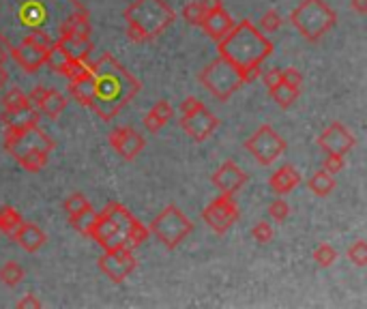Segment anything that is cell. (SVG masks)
<instances>
[{"label":"cell","mask_w":367,"mask_h":309,"mask_svg":"<svg viewBox=\"0 0 367 309\" xmlns=\"http://www.w3.org/2000/svg\"><path fill=\"white\" fill-rule=\"evenodd\" d=\"M90 75L95 84L90 108L101 121L116 119L121 110L140 92V82L108 52L90 65Z\"/></svg>","instance_id":"obj_1"},{"label":"cell","mask_w":367,"mask_h":309,"mask_svg":"<svg viewBox=\"0 0 367 309\" xmlns=\"http://www.w3.org/2000/svg\"><path fill=\"white\" fill-rule=\"evenodd\" d=\"M217 43L219 56L243 73L245 84L260 78L262 63L273 54V41L262 35L249 20L234 24L232 30Z\"/></svg>","instance_id":"obj_2"},{"label":"cell","mask_w":367,"mask_h":309,"mask_svg":"<svg viewBox=\"0 0 367 309\" xmlns=\"http://www.w3.org/2000/svg\"><path fill=\"white\" fill-rule=\"evenodd\" d=\"M123 18L127 37L133 43H146L166 32L174 24L176 13L166 0H136L123 11Z\"/></svg>","instance_id":"obj_3"},{"label":"cell","mask_w":367,"mask_h":309,"mask_svg":"<svg viewBox=\"0 0 367 309\" xmlns=\"http://www.w3.org/2000/svg\"><path fill=\"white\" fill-rule=\"evenodd\" d=\"M138 219L125 209L121 202H108L106 209L97 213L95 230L90 238L103 247V251L127 247V236Z\"/></svg>","instance_id":"obj_4"},{"label":"cell","mask_w":367,"mask_h":309,"mask_svg":"<svg viewBox=\"0 0 367 309\" xmlns=\"http://www.w3.org/2000/svg\"><path fill=\"white\" fill-rule=\"evenodd\" d=\"M290 20L292 26L299 30V35L313 43L323 39L337 24V13L325 0H301L299 7L292 11Z\"/></svg>","instance_id":"obj_5"},{"label":"cell","mask_w":367,"mask_h":309,"mask_svg":"<svg viewBox=\"0 0 367 309\" xmlns=\"http://www.w3.org/2000/svg\"><path fill=\"white\" fill-rule=\"evenodd\" d=\"M200 82L213 97H217L219 101H226L245 84V78L236 67H232L228 61L219 56L217 61H213L211 65H206L202 69Z\"/></svg>","instance_id":"obj_6"},{"label":"cell","mask_w":367,"mask_h":309,"mask_svg":"<svg viewBox=\"0 0 367 309\" xmlns=\"http://www.w3.org/2000/svg\"><path fill=\"white\" fill-rule=\"evenodd\" d=\"M191 230H193L191 222L174 204H168L166 209L150 222V232L166 249H176L191 234Z\"/></svg>","instance_id":"obj_7"},{"label":"cell","mask_w":367,"mask_h":309,"mask_svg":"<svg viewBox=\"0 0 367 309\" xmlns=\"http://www.w3.org/2000/svg\"><path fill=\"white\" fill-rule=\"evenodd\" d=\"M245 150L251 152V157L260 166H271L275 164L282 154L286 152V140L271 127V125H262L255 129L249 140H245Z\"/></svg>","instance_id":"obj_8"},{"label":"cell","mask_w":367,"mask_h":309,"mask_svg":"<svg viewBox=\"0 0 367 309\" xmlns=\"http://www.w3.org/2000/svg\"><path fill=\"white\" fill-rule=\"evenodd\" d=\"M241 217L239 204L234 200V195L222 193L219 198H215L211 204L202 211V219L204 224L211 228L215 234H226Z\"/></svg>","instance_id":"obj_9"},{"label":"cell","mask_w":367,"mask_h":309,"mask_svg":"<svg viewBox=\"0 0 367 309\" xmlns=\"http://www.w3.org/2000/svg\"><path fill=\"white\" fill-rule=\"evenodd\" d=\"M138 267V260L131 247L108 249L99 258V271L114 284H123Z\"/></svg>","instance_id":"obj_10"},{"label":"cell","mask_w":367,"mask_h":309,"mask_svg":"<svg viewBox=\"0 0 367 309\" xmlns=\"http://www.w3.org/2000/svg\"><path fill=\"white\" fill-rule=\"evenodd\" d=\"M108 142L125 162L136 159L138 154L144 150V146H146L144 135L138 133L133 127H119V129L110 131L108 133Z\"/></svg>","instance_id":"obj_11"},{"label":"cell","mask_w":367,"mask_h":309,"mask_svg":"<svg viewBox=\"0 0 367 309\" xmlns=\"http://www.w3.org/2000/svg\"><path fill=\"white\" fill-rule=\"evenodd\" d=\"M219 121L213 112H208L204 106L198 108L193 114L181 116V127L187 131V135L195 142H204L208 135H211L217 129Z\"/></svg>","instance_id":"obj_12"},{"label":"cell","mask_w":367,"mask_h":309,"mask_svg":"<svg viewBox=\"0 0 367 309\" xmlns=\"http://www.w3.org/2000/svg\"><path fill=\"white\" fill-rule=\"evenodd\" d=\"M7 49H9V56H13V61L28 73H37L43 65H45V56L47 52L32 45L30 41H22L20 45H11L7 43Z\"/></svg>","instance_id":"obj_13"},{"label":"cell","mask_w":367,"mask_h":309,"mask_svg":"<svg viewBox=\"0 0 367 309\" xmlns=\"http://www.w3.org/2000/svg\"><path fill=\"white\" fill-rule=\"evenodd\" d=\"M354 135L342 125V123H331L320 135H318V146L325 152H335V154H346L354 146Z\"/></svg>","instance_id":"obj_14"},{"label":"cell","mask_w":367,"mask_h":309,"mask_svg":"<svg viewBox=\"0 0 367 309\" xmlns=\"http://www.w3.org/2000/svg\"><path fill=\"white\" fill-rule=\"evenodd\" d=\"M213 185L222 191V193H228V195H234L245 183H247V174L234 164V162H224L217 172L213 174Z\"/></svg>","instance_id":"obj_15"},{"label":"cell","mask_w":367,"mask_h":309,"mask_svg":"<svg viewBox=\"0 0 367 309\" xmlns=\"http://www.w3.org/2000/svg\"><path fill=\"white\" fill-rule=\"evenodd\" d=\"M56 45L63 49V54L71 61H88L95 43L90 41V37H73V35H65L56 39Z\"/></svg>","instance_id":"obj_16"},{"label":"cell","mask_w":367,"mask_h":309,"mask_svg":"<svg viewBox=\"0 0 367 309\" xmlns=\"http://www.w3.org/2000/svg\"><path fill=\"white\" fill-rule=\"evenodd\" d=\"M39 116H41V112L37 108H32V106H28L24 110H16V112H7V110L0 112V121H3V125L16 129L20 133L37 127L39 125Z\"/></svg>","instance_id":"obj_17"},{"label":"cell","mask_w":367,"mask_h":309,"mask_svg":"<svg viewBox=\"0 0 367 309\" xmlns=\"http://www.w3.org/2000/svg\"><path fill=\"white\" fill-rule=\"evenodd\" d=\"M13 241L26 251V253H37L43 245H45V241H47V236H45V232L39 228V226H35V224H30V222H22V226L16 230V234H13Z\"/></svg>","instance_id":"obj_18"},{"label":"cell","mask_w":367,"mask_h":309,"mask_svg":"<svg viewBox=\"0 0 367 309\" xmlns=\"http://www.w3.org/2000/svg\"><path fill=\"white\" fill-rule=\"evenodd\" d=\"M232 26H234V20H232V16L222 7V9H217V11H211V13H206V18H204V22H202V28H204V32L211 37L213 41H219L222 37H226L230 30H232Z\"/></svg>","instance_id":"obj_19"},{"label":"cell","mask_w":367,"mask_h":309,"mask_svg":"<svg viewBox=\"0 0 367 309\" xmlns=\"http://www.w3.org/2000/svg\"><path fill=\"white\" fill-rule=\"evenodd\" d=\"M301 185V174H299V170L294 168V166H290V164H286V166H282L275 174H271V178H269V187H271V191L275 193V195H286V193H290L294 187H299Z\"/></svg>","instance_id":"obj_20"},{"label":"cell","mask_w":367,"mask_h":309,"mask_svg":"<svg viewBox=\"0 0 367 309\" xmlns=\"http://www.w3.org/2000/svg\"><path fill=\"white\" fill-rule=\"evenodd\" d=\"M92 32V26L88 22V13L86 9H76L59 28V37H65V35H73V37H90Z\"/></svg>","instance_id":"obj_21"},{"label":"cell","mask_w":367,"mask_h":309,"mask_svg":"<svg viewBox=\"0 0 367 309\" xmlns=\"http://www.w3.org/2000/svg\"><path fill=\"white\" fill-rule=\"evenodd\" d=\"M65 108H67V97L59 90H52V88L45 90L41 103L37 106V110L41 114H45L47 119H59L65 112Z\"/></svg>","instance_id":"obj_22"},{"label":"cell","mask_w":367,"mask_h":309,"mask_svg":"<svg viewBox=\"0 0 367 309\" xmlns=\"http://www.w3.org/2000/svg\"><path fill=\"white\" fill-rule=\"evenodd\" d=\"M13 157L18 159V164L28 170V172H39L47 166V152L43 150H37V148H22V150H16Z\"/></svg>","instance_id":"obj_23"},{"label":"cell","mask_w":367,"mask_h":309,"mask_svg":"<svg viewBox=\"0 0 367 309\" xmlns=\"http://www.w3.org/2000/svg\"><path fill=\"white\" fill-rule=\"evenodd\" d=\"M69 95L84 108L92 106V97H95V84H92V75H84L80 80L69 82Z\"/></svg>","instance_id":"obj_24"},{"label":"cell","mask_w":367,"mask_h":309,"mask_svg":"<svg viewBox=\"0 0 367 309\" xmlns=\"http://www.w3.org/2000/svg\"><path fill=\"white\" fill-rule=\"evenodd\" d=\"M335 185H337V183H335L333 174H329V172H325V170H320V172H316V174H311L309 181H307L309 191H311L313 195H318V198L331 195L333 189H335Z\"/></svg>","instance_id":"obj_25"},{"label":"cell","mask_w":367,"mask_h":309,"mask_svg":"<svg viewBox=\"0 0 367 309\" xmlns=\"http://www.w3.org/2000/svg\"><path fill=\"white\" fill-rule=\"evenodd\" d=\"M95 222H97V213L92 211V206H88V209L69 217V226L86 238H90V234L95 230Z\"/></svg>","instance_id":"obj_26"},{"label":"cell","mask_w":367,"mask_h":309,"mask_svg":"<svg viewBox=\"0 0 367 309\" xmlns=\"http://www.w3.org/2000/svg\"><path fill=\"white\" fill-rule=\"evenodd\" d=\"M22 222H24L22 215L13 209V206H3V209H0V232H5L7 236L13 238V234L22 226Z\"/></svg>","instance_id":"obj_27"},{"label":"cell","mask_w":367,"mask_h":309,"mask_svg":"<svg viewBox=\"0 0 367 309\" xmlns=\"http://www.w3.org/2000/svg\"><path fill=\"white\" fill-rule=\"evenodd\" d=\"M22 279H24V269H22V265H18V262L11 260V262H5L3 267H0V281H3L7 288L20 286Z\"/></svg>","instance_id":"obj_28"},{"label":"cell","mask_w":367,"mask_h":309,"mask_svg":"<svg viewBox=\"0 0 367 309\" xmlns=\"http://www.w3.org/2000/svg\"><path fill=\"white\" fill-rule=\"evenodd\" d=\"M30 103H28V97L20 90V88H11L3 95V108L7 112H16V110H24L28 108Z\"/></svg>","instance_id":"obj_29"},{"label":"cell","mask_w":367,"mask_h":309,"mask_svg":"<svg viewBox=\"0 0 367 309\" xmlns=\"http://www.w3.org/2000/svg\"><path fill=\"white\" fill-rule=\"evenodd\" d=\"M299 92H301V90L290 88L288 84H284V82H282L279 86H275V88L271 90V97L275 99V103H277L279 108H290L292 103L299 99Z\"/></svg>","instance_id":"obj_30"},{"label":"cell","mask_w":367,"mask_h":309,"mask_svg":"<svg viewBox=\"0 0 367 309\" xmlns=\"http://www.w3.org/2000/svg\"><path fill=\"white\" fill-rule=\"evenodd\" d=\"M335 260H337V251L329 243H323V245H318L316 249H313V262H316L318 267L329 269V267L335 265Z\"/></svg>","instance_id":"obj_31"},{"label":"cell","mask_w":367,"mask_h":309,"mask_svg":"<svg viewBox=\"0 0 367 309\" xmlns=\"http://www.w3.org/2000/svg\"><path fill=\"white\" fill-rule=\"evenodd\" d=\"M204 18H206V11H204V7L200 5V0H191V3H187V5L183 7V20H185L187 24H191V26H202Z\"/></svg>","instance_id":"obj_32"},{"label":"cell","mask_w":367,"mask_h":309,"mask_svg":"<svg viewBox=\"0 0 367 309\" xmlns=\"http://www.w3.org/2000/svg\"><path fill=\"white\" fill-rule=\"evenodd\" d=\"M61 73L69 80V82H73V80H80V78H84V75H88L90 73V65L86 63V61H67L65 63V67L61 69Z\"/></svg>","instance_id":"obj_33"},{"label":"cell","mask_w":367,"mask_h":309,"mask_svg":"<svg viewBox=\"0 0 367 309\" xmlns=\"http://www.w3.org/2000/svg\"><path fill=\"white\" fill-rule=\"evenodd\" d=\"M88 206H90L88 198H86L84 193H80V191L71 193V195L63 202V209H65V213H67L69 217L76 215V213H80V211H84V209H88Z\"/></svg>","instance_id":"obj_34"},{"label":"cell","mask_w":367,"mask_h":309,"mask_svg":"<svg viewBox=\"0 0 367 309\" xmlns=\"http://www.w3.org/2000/svg\"><path fill=\"white\" fill-rule=\"evenodd\" d=\"M26 41H30L32 45H37V47H41V49H45V52H49L52 47H54V43H56V39L54 37H49L45 30H41V28H35V30H30L26 37H24Z\"/></svg>","instance_id":"obj_35"},{"label":"cell","mask_w":367,"mask_h":309,"mask_svg":"<svg viewBox=\"0 0 367 309\" xmlns=\"http://www.w3.org/2000/svg\"><path fill=\"white\" fill-rule=\"evenodd\" d=\"M273 226L269 222H258L253 228H251V238L258 243V245H267L273 241Z\"/></svg>","instance_id":"obj_36"},{"label":"cell","mask_w":367,"mask_h":309,"mask_svg":"<svg viewBox=\"0 0 367 309\" xmlns=\"http://www.w3.org/2000/svg\"><path fill=\"white\" fill-rule=\"evenodd\" d=\"M348 260L356 267H365L367 265V243L365 241H356L354 245H350L348 249Z\"/></svg>","instance_id":"obj_37"},{"label":"cell","mask_w":367,"mask_h":309,"mask_svg":"<svg viewBox=\"0 0 367 309\" xmlns=\"http://www.w3.org/2000/svg\"><path fill=\"white\" fill-rule=\"evenodd\" d=\"M269 215H271V219L273 222H286L288 219V215H290V204L286 202V200H282V195L277 198V200H273L271 204H269Z\"/></svg>","instance_id":"obj_38"},{"label":"cell","mask_w":367,"mask_h":309,"mask_svg":"<svg viewBox=\"0 0 367 309\" xmlns=\"http://www.w3.org/2000/svg\"><path fill=\"white\" fill-rule=\"evenodd\" d=\"M282 24H284L282 16L277 11H273V9L267 11V13H262V18H260V26H262V30H265V32H275V30L282 28Z\"/></svg>","instance_id":"obj_39"},{"label":"cell","mask_w":367,"mask_h":309,"mask_svg":"<svg viewBox=\"0 0 367 309\" xmlns=\"http://www.w3.org/2000/svg\"><path fill=\"white\" fill-rule=\"evenodd\" d=\"M327 154H329V157L323 162V170L329 172V174H337V172H342L344 166H346L344 154H335V152H327Z\"/></svg>","instance_id":"obj_40"},{"label":"cell","mask_w":367,"mask_h":309,"mask_svg":"<svg viewBox=\"0 0 367 309\" xmlns=\"http://www.w3.org/2000/svg\"><path fill=\"white\" fill-rule=\"evenodd\" d=\"M150 114H155L157 119H160V121L166 125V123H170V121H172L174 110H172V106H170L168 101H157L155 106H152V110H150Z\"/></svg>","instance_id":"obj_41"},{"label":"cell","mask_w":367,"mask_h":309,"mask_svg":"<svg viewBox=\"0 0 367 309\" xmlns=\"http://www.w3.org/2000/svg\"><path fill=\"white\" fill-rule=\"evenodd\" d=\"M282 82H284V84H288L290 88L301 90V86H303V75H301V71H299V69L288 67V69H284V71H282Z\"/></svg>","instance_id":"obj_42"},{"label":"cell","mask_w":367,"mask_h":309,"mask_svg":"<svg viewBox=\"0 0 367 309\" xmlns=\"http://www.w3.org/2000/svg\"><path fill=\"white\" fill-rule=\"evenodd\" d=\"M204 106V103L200 101V99H195V97H187V99H183L181 101V116H187V114H193L198 108H202Z\"/></svg>","instance_id":"obj_43"},{"label":"cell","mask_w":367,"mask_h":309,"mask_svg":"<svg viewBox=\"0 0 367 309\" xmlns=\"http://www.w3.org/2000/svg\"><path fill=\"white\" fill-rule=\"evenodd\" d=\"M265 84H267V88H269V92L275 88V86H279L282 84V69H277V67H273V69H269V71H265Z\"/></svg>","instance_id":"obj_44"},{"label":"cell","mask_w":367,"mask_h":309,"mask_svg":"<svg viewBox=\"0 0 367 309\" xmlns=\"http://www.w3.org/2000/svg\"><path fill=\"white\" fill-rule=\"evenodd\" d=\"M41 305H43V303H41V301H39V298H37L32 292H28L24 298H20V301H18V307H20V309H39Z\"/></svg>","instance_id":"obj_45"},{"label":"cell","mask_w":367,"mask_h":309,"mask_svg":"<svg viewBox=\"0 0 367 309\" xmlns=\"http://www.w3.org/2000/svg\"><path fill=\"white\" fill-rule=\"evenodd\" d=\"M144 127H146L150 133H157V131H162L164 123H162L160 119H157L155 114H150V112H148V114L144 116Z\"/></svg>","instance_id":"obj_46"},{"label":"cell","mask_w":367,"mask_h":309,"mask_svg":"<svg viewBox=\"0 0 367 309\" xmlns=\"http://www.w3.org/2000/svg\"><path fill=\"white\" fill-rule=\"evenodd\" d=\"M45 90H47V88H43V86H37V88H32V92H30V95H26V97H28V103H30L32 108H37L39 103H41V99H43Z\"/></svg>","instance_id":"obj_47"},{"label":"cell","mask_w":367,"mask_h":309,"mask_svg":"<svg viewBox=\"0 0 367 309\" xmlns=\"http://www.w3.org/2000/svg\"><path fill=\"white\" fill-rule=\"evenodd\" d=\"M200 5L204 7V11H206V13L217 11V9H222V7H224L222 0H200Z\"/></svg>","instance_id":"obj_48"},{"label":"cell","mask_w":367,"mask_h":309,"mask_svg":"<svg viewBox=\"0 0 367 309\" xmlns=\"http://www.w3.org/2000/svg\"><path fill=\"white\" fill-rule=\"evenodd\" d=\"M350 7H352L359 16H365V13H367V0H350Z\"/></svg>","instance_id":"obj_49"},{"label":"cell","mask_w":367,"mask_h":309,"mask_svg":"<svg viewBox=\"0 0 367 309\" xmlns=\"http://www.w3.org/2000/svg\"><path fill=\"white\" fill-rule=\"evenodd\" d=\"M7 61H9V49H7V45L0 43V65H5Z\"/></svg>","instance_id":"obj_50"},{"label":"cell","mask_w":367,"mask_h":309,"mask_svg":"<svg viewBox=\"0 0 367 309\" xmlns=\"http://www.w3.org/2000/svg\"><path fill=\"white\" fill-rule=\"evenodd\" d=\"M7 80H9V73L5 71V65H0V88L7 86Z\"/></svg>","instance_id":"obj_51"},{"label":"cell","mask_w":367,"mask_h":309,"mask_svg":"<svg viewBox=\"0 0 367 309\" xmlns=\"http://www.w3.org/2000/svg\"><path fill=\"white\" fill-rule=\"evenodd\" d=\"M69 3H71V5H73V7H76V9H84V7H82V5H78V0H69Z\"/></svg>","instance_id":"obj_52"},{"label":"cell","mask_w":367,"mask_h":309,"mask_svg":"<svg viewBox=\"0 0 367 309\" xmlns=\"http://www.w3.org/2000/svg\"><path fill=\"white\" fill-rule=\"evenodd\" d=\"M0 39H3V37H0Z\"/></svg>","instance_id":"obj_53"}]
</instances>
